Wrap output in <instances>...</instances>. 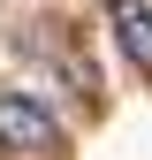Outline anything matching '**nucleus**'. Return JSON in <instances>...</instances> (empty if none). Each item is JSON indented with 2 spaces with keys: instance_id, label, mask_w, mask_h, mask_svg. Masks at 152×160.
I'll use <instances>...</instances> for the list:
<instances>
[{
  "instance_id": "obj_1",
  "label": "nucleus",
  "mask_w": 152,
  "mask_h": 160,
  "mask_svg": "<svg viewBox=\"0 0 152 160\" xmlns=\"http://www.w3.org/2000/svg\"><path fill=\"white\" fill-rule=\"evenodd\" d=\"M0 152H23V160L61 152V122H53L31 92H0Z\"/></svg>"
},
{
  "instance_id": "obj_2",
  "label": "nucleus",
  "mask_w": 152,
  "mask_h": 160,
  "mask_svg": "<svg viewBox=\"0 0 152 160\" xmlns=\"http://www.w3.org/2000/svg\"><path fill=\"white\" fill-rule=\"evenodd\" d=\"M107 23H114V38H122L129 61L152 69V8H145V0H107Z\"/></svg>"
}]
</instances>
